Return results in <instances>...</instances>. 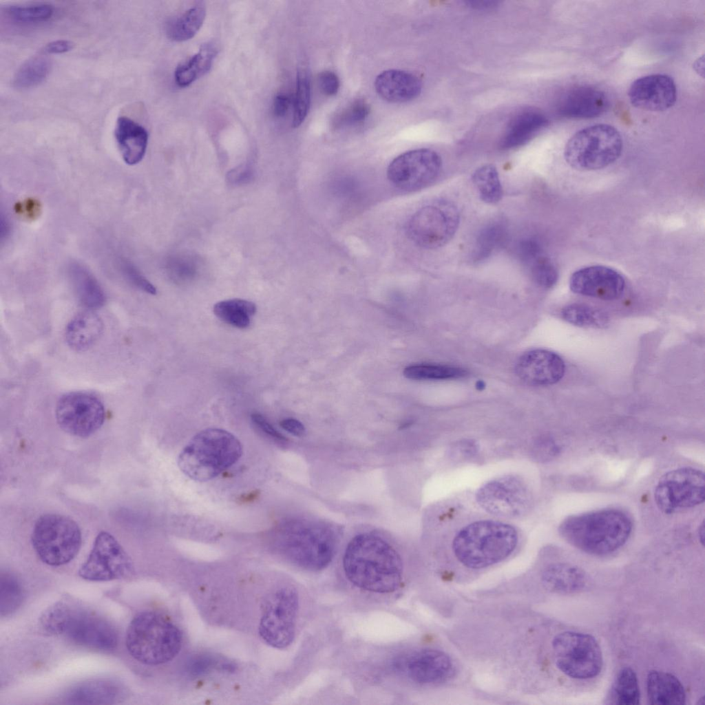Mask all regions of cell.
Here are the masks:
<instances>
[{"instance_id": "obj_15", "label": "cell", "mask_w": 705, "mask_h": 705, "mask_svg": "<svg viewBox=\"0 0 705 705\" xmlns=\"http://www.w3.org/2000/svg\"><path fill=\"white\" fill-rule=\"evenodd\" d=\"M56 419L65 432L81 438L91 436L103 424V403L95 395L85 392L63 394L56 406Z\"/></svg>"}, {"instance_id": "obj_27", "label": "cell", "mask_w": 705, "mask_h": 705, "mask_svg": "<svg viewBox=\"0 0 705 705\" xmlns=\"http://www.w3.org/2000/svg\"><path fill=\"white\" fill-rule=\"evenodd\" d=\"M548 125V120L541 112L527 109L516 116L509 122L500 146L503 149L520 147L529 142Z\"/></svg>"}, {"instance_id": "obj_7", "label": "cell", "mask_w": 705, "mask_h": 705, "mask_svg": "<svg viewBox=\"0 0 705 705\" xmlns=\"http://www.w3.org/2000/svg\"><path fill=\"white\" fill-rule=\"evenodd\" d=\"M622 148V136L614 127L597 124L574 134L565 145L564 157L575 169L597 170L615 162Z\"/></svg>"}, {"instance_id": "obj_35", "label": "cell", "mask_w": 705, "mask_h": 705, "mask_svg": "<svg viewBox=\"0 0 705 705\" xmlns=\"http://www.w3.org/2000/svg\"><path fill=\"white\" fill-rule=\"evenodd\" d=\"M52 62L43 55H36L25 61L13 76L12 85L17 89H28L39 85L48 76Z\"/></svg>"}, {"instance_id": "obj_31", "label": "cell", "mask_w": 705, "mask_h": 705, "mask_svg": "<svg viewBox=\"0 0 705 705\" xmlns=\"http://www.w3.org/2000/svg\"><path fill=\"white\" fill-rule=\"evenodd\" d=\"M218 52L217 43L211 41L202 44L198 52L187 61L180 64L174 72L176 83L187 87L211 69Z\"/></svg>"}, {"instance_id": "obj_32", "label": "cell", "mask_w": 705, "mask_h": 705, "mask_svg": "<svg viewBox=\"0 0 705 705\" xmlns=\"http://www.w3.org/2000/svg\"><path fill=\"white\" fill-rule=\"evenodd\" d=\"M205 16L204 3H196L179 17L168 21L165 26L167 37L176 42L191 39L202 27Z\"/></svg>"}, {"instance_id": "obj_1", "label": "cell", "mask_w": 705, "mask_h": 705, "mask_svg": "<svg viewBox=\"0 0 705 705\" xmlns=\"http://www.w3.org/2000/svg\"><path fill=\"white\" fill-rule=\"evenodd\" d=\"M342 566L349 582L361 590L391 593L402 584L401 555L377 533L361 532L352 538L344 550Z\"/></svg>"}, {"instance_id": "obj_41", "label": "cell", "mask_w": 705, "mask_h": 705, "mask_svg": "<svg viewBox=\"0 0 705 705\" xmlns=\"http://www.w3.org/2000/svg\"><path fill=\"white\" fill-rule=\"evenodd\" d=\"M72 607L69 602L63 600L49 606L39 619L41 628L50 634H63Z\"/></svg>"}, {"instance_id": "obj_4", "label": "cell", "mask_w": 705, "mask_h": 705, "mask_svg": "<svg viewBox=\"0 0 705 705\" xmlns=\"http://www.w3.org/2000/svg\"><path fill=\"white\" fill-rule=\"evenodd\" d=\"M518 540V533L512 525L483 520L463 527L454 538L452 548L463 567L481 569L507 558Z\"/></svg>"}, {"instance_id": "obj_39", "label": "cell", "mask_w": 705, "mask_h": 705, "mask_svg": "<svg viewBox=\"0 0 705 705\" xmlns=\"http://www.w3.org/2000/svg\"><path fill=\"white\" fill-rule=\"evenodd\" d=\"M561 315L567 322L581 327H602L608 322L604 313L580 304L567 306L562 309Z\"/></svg>"}, {"instance_id": "obj_57", "label": "cell", "mask_w": 705, "mask_h": 705, "mask_svg": "<svg viewBox=\"0 0 705 705\" xmlns=\"http://www.w3.org/2000/svg\"><path fill=\"white\" fill-rule=\"evenodd\" d=\"M259 494L260 492H258L257 490H255L248 494L241 495L239 497L238 500L240 503H243L251 502L252 501L256 499L258 497Z\"/></svg>"}, {"instance_id": "obj_53", "label": "cell", "mask_w": 705, "mask_h": 705, "mask_svg": "<svg viewBox=\"0 0 705 705\" xmlns=\"http://www.w3.org/2000/svg\"><path fill=\"white\" fill-rule=\"evenodd\" d=\"M74 45V43L68 40H56L46 44L43 52L46 54H63L72 50Z\"/></svg>"}, {"instance_id": "obj_59", "label": "cell", "mask_w": 705, "mask_h": 705, "mask_svg": "<svg viewBox=\"0 0 705 705\" xmlns=\"http://www.w3.org/2000/svg\"><path fill=\"white\" fill-rule=\"evenodd\" d=\"M698 536L699 540L702 545H704V523L702 521V524L699 527Z\"/></svg>"}, {"instance_id": "obj_56", "label": "cell", "mask_w": 705, "mask_h": 705, "mask_svg": "<svg viewBox=\"0 0 705 705\" xmlns=\"http://www.w3.org/2000/svg\"><path fill=\"white\" fill-rule=\"evenodd\" d=\"M469 6L476 9H488L496 6L497 1H469Z\"/></svg>"}, {"instance_id": "obj_22", "label": "cell", "mask_w": 705, "mask_h": 705, "mask_svg": "<svg viewBox=\"0 0 705 705\" xmlns=\"http://www.w3.org/2000/svg\"><path fill=\"white\" fill-rule=\"evenodd\" d=\"M609 100L602 90L590 86H577L564 94L558 105V113L569 118H591L602 114Z\"/></svg>"}, {"instance_id": "obj_44", "label": "cell", "mask_w": 705, "mask_h": 705, "mask_svg": "<svg viewBox=\"0 0 705 705\" xmlns=\"http://www.w3.org/2000/svg\"><path fill=\"white\" fill-rule=\"evenodd\" d=\"M529 264L532 278L538 285L545 288L554 286L558 280V272L548 258L540 255Z\"/></svg>"}, {"instance_id": "obj_43", "label": "cell", "mask_w": 705, "mask_h": 705, "mask_svg": "<svg viewBox=\"0 0 705 705\" xmlns=\"http://www.w3.org/2000/svg\"><path fill=\"white\" fill-rule=\"evenodd\" d=\"M311 102V82L308 74L300 70L297 74L296 91L293 103L292 125L299 127L305 120Z\"/></svg>"}, {"instance_id": "obj_6", "label": "cell", "mask_w": 705, "mask_h": 705, "mask_svg": "<svg viewBox=\"0 0 705 705\" xmlns=\"http://www.w3.org/2000/svg\"><path fill=\"white\" fill-rule=\"evenodd\" d=\"M182 642L180 629L162 613L143 611L131 620L125 645L131 656L146 665L166 663L179 653Z\"/></svg>"}, {"instance_id": "obj_3", "label": "cell", "mask_w": 705, "mask_h": 705, "mask_svg": "<svg viewBox=\"0 0 705 705\" xmlns=\"http://www.w3.org/2000/svg\"><path fill=\"white\" fill-rule=\"evenodd\" d=\"M632 519L625 512L607 508L567 517L559 534L577 549L595 556L609 554L628 540Z\"/></svg>"}, {"instance_id": "obj_54", "label": "cell", "mask_w": 705, "mask_h": 705, "mask_svg": "<svg viewBox=\"0 0 705 705\" xmlns=\"http://www.w3.org/2000/svg\"><path fill=\"white\" fill-rule=\"evenodd\" d=\"M535 455L540 459H547L556 452V446L552 441L543 439L538 441L534 448Z\"/></svg>"}, {"instance_id": "obj_58", "label": "cell", "mask_w": 705, "mask_h": 705, "mask_svg": "<svg viewBox=\"0 0 705 705\" xmlns=\"http://www.w3.org/2000/svg\"><path fill=\"white\" fill-rule=\"evenodd\" d=\"M1 240H3L4 238H6L7 236L9 235L10 227L8 221L6 220V219L4 220L3 217H1Z\"/></svg>"}, {"instance_id": "obj_24", "label": "cell", "mask_w": 705, "mask_h": 705, "mask_svg": "<svg viewBox=\"0 0 705 705\" xmlns=\"http://www.w3.org/2000/svg\"><path fill=\"white\" fill-rule=\"evenodd\" d=\"M377 94L390 103H405L416 98L421 93V81L414 74L401 70H388L375 78Z\"/></svg>"}, {"instance_id": "obj_21", "label": "cell", "mask_w": 705, "mask_h": 705, "mask_svg": "<svg viewBox=\"0 0 705 705\" xmlns=\"http://www.w3.org/2000/svg\"><path fill=\"white\" fill-rule=\"evenodd\" d=\"M516 373L523 381L536 386L551 385L564 376L565 364L557 354L546 350L524 353L518 360Z\"/></svg>"}, {"instance_id": "obj_10", "label": "cell", "mask_w": 705, "mask_h": 705, "mask_svg": "<svg viewBox=\"0 0 705 705\" xmlns=\"http://www.w3.org/2000/svg\"><path fill=\"white\" fill-rule=\"evenodd\" d=\"M456 207L445 200H438L415 212L407 222L408 237L417 246L435 249L448 244L459 225Z\"/></svg>"}, {"instance_id": "obj_2", "label": "cell", "mask_w": 705, "mask_h": 705, "mask_svg": "<svg viewBox=\"0 0 705 705\" xmlns=\"http://www.w3.org/2000/svg\"><path fill=\"white\" fill-rule=\"evenodd\" d=\"M342 530L319 520L290 518L275 531L280 552L292 563L311 571H319L332 562Z\"/></svg>"}, {"instance_id": "obj_30", "label": "cell", "mask_w": 705, "mask_h": 705, "mask_svg": "<svg viewBox=\"0 0 705 705\" xmlns=\"http://www.w3.org/2000/svg\"><path fill=\"white\" fill-rule=\"evenodd\" d=\"M69 275L79 302L92 310L101 307L105 302V293L93 275L78 263L69 266Z\"/></svg>"}, {"instance_id": "obj_55", "label": "cell", "mask_w": 705, "mask_h": 705, "mask_svg": "<svg viewBox=\"0 0 705 705\" xmlns=\"http://www.w3.org/2000/svg\"><path fill=\"white\" fill-rule=\"evenodd\" d=\"M280 425L284 430L296 436H302L306 432L303 423L293 418L284 419L280 421Z\"/></svg>"}, {"instance_id": "obj_14", "label": "cell", "mask_w": 705, "mask_h": 705, "mask_svg": "<svg viewBox=\"0 0 705 705\" xmlns=\"http://www.w3.org/2000/svg\"><path fill=\"white\" fill-rule=\"evenodd\" d=\"M133 573L131 558L118 540L107 532L98 534L87 559L78 570L81 578L94 582L120 579Z\"/></svg>"}, {"instance_id": "obj_8", "label": "cell", "mask_w": 705, "mask_h": 705, "mask_svg": "<svg viewBox=\"0 0 705 705\" xmlns=\"http://www.w3.org/2000/svg\"><path fill=\"white\" fill-rule=\"evenodd\" d=\"M31 542L43 562L58 567L68 563L78 554L82 536L78 525L71 518L45 514L36 521Z\"/></svg>"}, {"instance_id": "obj_12", "label": "cell", "mask_w": 705, "mask_h": 705, "mask_svg": "<svg viewBox=\"0 0 705 705\" xmlns=\"http://www.w3.org/2000/svg\"><path fill=\"white\" fill-rule=\"evenodd\" d=\"M704 498V474L692 467H679L665 473L654 491L655 503L666 514L693 507L702 503Z\"/></svg>"}, {"instance_id": "obj_48", "label": "cell", "mask_w": 705, "mask_h": 705, "mask_svg": "<svg viewBox=\"0 0 705 705\" xmlns=\"http://www.w3.org/2000/svg\"><path fill=\"white\" fill-rule=\"evenodd\" d=\"M319 87L326 96L335 95L339 88V80L336 74L331 71H324L318 76Z\"/></svg>"}, {"instance_id": "obj_5", "label": "cell", "mask_w": 705, "mask_h": 705, "mask_svg": "<svg viewBox=\"0 0 705 705\" xmlns=\"http://www.w3.org/2000/svg\"><path fill=\"white\" fill-rule=\"evenodd\" d=\"M242 454L240 441L219 428H207L196 434L178 455L181 471L192 480L205 482L235 464Z\"/></svg>"}, {"instance_id": "obj_51", "label": "cell", "mask_w": 705, "mask_h": 705, "mask_svg": "<svg viewBox=\"0 0 705 705\" xmlns=\"http://www.w3.org/2000/svg\"><path fill=\"white\" fill-rule=\"evenodd\" d=\"M39 203L32 199H28L19 202L15 206L16 212L28 219H34L40 212Z\"/></svg>"}, {"instance_id": "obj_29", "label": "cell", "mask_w": 705, "mask_h": 705, "mask_svg": "<svg viewBox=\"0 0 705 705\" xmlns=\"http://www.w3.org/2000/svg\"><path fill=\"white\" fill-rule=\"evenodd\" d=\"M649 702L653 705H682L686 693L680 681L673 674L651 671L646 680Z\"/></svg>"}, {"instance_id": "obj_49", "label": "cell", "mask_w": 705, "mask_h": 705, "mask_svg": "<svg viewBox=\"0 0 705 705\" xmlns=\"http://www.w3.org/2000/svg\"><path fill=\"white\" fill-rule=\"evenodd\" d=\"M251 420H252L253 423L260 430L264 432L265 434H268L269 436H271V437H272V438H273V439H276L277 441H285L287 440L286 439V437L283 434H282L279 431H277L266 419V418L263 415H262V414H260L259 413H253V414H251Z\"/></svg>"}, {"instance_id": "obj_45", "label": "cell", "mask_w": 705, "mask_h": 705, "mask_svg": "<svg viewBox=\"0 0 705 705\" xmlns=\"http://www.w3.org/2000/svg\"><path fill=\"white\" fill-rule=\"evenodd\" d=\"M233 671L234 665L227 662H220L216 657L210 655H197L189 659L186 664L187 673L194 676L204 675L215 668Z\"/></svg>"}, {"instance_id": "obj_38", "label": "cell", "mask_w": 705, "mask_h": 705, "mask_svg": "<svg viewBox=\"0 0 705 705\" xmlns=\"http://www.w3.org/2000/svg\"><path fill=\"white\" fill-rule=\"evenodd\" d=\"M403 375L412 380H441L465 377L467 372L462 368L439 365H411L404 368Z\"/></svg>"}, {"instance_id": "obj_46", "label": "cell", "mask_w": 705, "mask_h": 705, "mask_svg": "<svg viewBox=\"0 0 705 705\" xmlns=\"http://www.w3.org/2000/svg\"><path fill=\"white\" fill-rule=\"evenodd\" d=\"M369 112L370 107L366 101H356L335 117V126L341 127L359 123L367 118Z\"/></svg>"}, {"instance_id": "obj_18", "label": "cell", "mask_w": 705, "mask_h": 705, "mask_svg": "<svg viewBox=\"0 0 705 705\" xmlns=\"http://www.w3.org/2000/svg\"><path fill=\"white\" fill-rule=\"evenodd\" d=\"M63 635L76 644L98 651L116 648V628L105 618L88 610L72 607Z\"/></svg>"}, {"instance_id": "obj_36", "label": "cell", "mask_w": 705, "mask_h": 705, "mask_svg": "<svg viewBox=\"0 0 705 705\" xmlns=\"http://www.w3.org/2000/svg\"><path fill=\"white\" fill-rule=\"evenodd\" d=\"M472 182L484 202L496 204L501 200L503 188L494 165L488 164L476 169L472 175Z\"/></svg>"}, {"instance_id": "obj_47", "label": "cell", "mask_w": 705, "mask_h": 705, "mask_svg": "<svg viewBox=\"0 0 705 705\" xmlns=\"http://www.w3.org/2000/svg\"><path fill=\"white\" fill-rule=\"evenodd\" d=\"M119 267L124 277L134 286L151 295L156 293L154 286L138 271L131 262L126 259H121L119 261Z\"/></svg>"}, {"instance_id": "obj_42", "label": "cell", "mask_w": 705, "mask_h": 705, "mask_svg": "<svg viewBox=\"0 0 705 705\" xmlns=\"http://www.w3.org/2000/svg\"><path fill=\"white\" fill-rule=\"evenodd\" d=\"M6 12L15 22L30 23L48 20L54 14V8L48 3L15 5L7 7Z\"/></svg>"}, {"instance_id": "obj_34", "label": "cell", "mask_w": 705, "mask_h": 705, "mask_svg": "<svg viewBox=\"0 0 705 705\" xmlns=\"http://www.w3.org/2000/svg\"><path fill=\"white\" fill-rule=\"evenodd\" d=\"M640 688L635 673L630 667L621 669L613 682L607 703L635 705L640 703Z\"/></svg>"}, {"instance_id": "obj_28", "label": "cell", "mask_w": 705, "mask_h": 705, "mask_svg": "<svg viewBox=\"0 0 705 705\" xmlns=\"http://www.w3.org/2000/svg\"><path fill=\"white\" fill-rule=\"evenodd\" d=\"M542 582L549 591L568 594L579 592L587 585L588 578L580 567L568 563H554L543 571Z\"/></svg>"}, {"instance_id": "obj_19", "label": "cell", "mask_w": 705, "mask_h": 705, "mask_svg": "<svg viewBox=\"0 0 705 705\" xmlns=\"http://www.w3.org/2000/svg\"><path fill=\"white\" fill-rule=\"evenodd\" d=\"M569 287L576 294L604 300H614L622 295L625 281L613 269L596 265L575 271L570 277Z\"/></svg>"}, {"instance_id": "obj_13", "label": "cell", "mask_w": 705, "mask_h": 705, "mask_svg": "<svg viewBox=\"0 0 705 705\" xmlns=\"http://www.w3.org/2000/svg\"><path fill=\"white\" fill-rule=\"evenodd\" d=\"M476 501L490 514L505 518H516L529 510L532 495L522 478L509 475L483 485L476 493Z\"/></svg>"}, {"instance_id": "obj_60", "label": "cell", "mask_w": 705, "mask_h": 705, "mask_svg": "<svg viewBox=\"0 0 705 705\" xmlns=\"http://www.w3.org/2000/svg\"><path fill=\"white\" fill-rule=\"evenodd\" d=\"M485 388V383L483 381L479 380L476 383V388L478 390H483Z\"/></svg>"}, {"instance_id": "obj_40", "label": "cell", "mask_w": 705, "mask_h": 705, "mask_svg": "<svg viewBox=\"0 0 705 705\" xmlns=\"http://www.w3.org/2000/svg\"><path fill=\"white\" fill-rule=\"evenodd\" d=\"M505 238L504 227L494 223L485 227L479 233L474 249L473 259L481 262L492 255Z\"/></svg>"}, {"instance_id": "obj_25", "label": "cell", "mask_w": 705, "mask_h": 705, "mask_svg": "<svg viewBox=\"0 0 705 705\" xmlns=\"http://www.w3.org/2000/svg\"><path fill=\"white\" fill-rule=\"evenodd\" d=\"M115 138L123 160L134 165L143 158L148 143V133L139 123L120 116L116 123Z\"/></svg>"}, {"instance_id": "obj_37", "label": "cell", "mask_w": 705, "mask_h": 705, "mask_svg": "<svg viewBox=\"0 0 705 705\" xmlns=\"http://www.w3.org/2000/svg\"><path fill=\"white\" fill-rule=\"evenodd\" d=\"M24 598L23 585L18 577L5 571L0 575V613L2 617L15 612Z\"/></svg>"}, {"instance_id": "obj_50", "label": "cell", "mask_w": 705, "mask_h": 705, "mask_svg": "<svg viewBox=\"0 0 705 705\" xmlns=\"http://www.w3.org/2000/svg\"><path fill=\"white\" fill-rule=\"evenodd\" d=\"M519 254L523 260L530 264L541 255L540 247L536 241L527 240L520 243Z\"/></svg>"}, {"instance_id": "obj_17", "label": "cell", "mask_w": 705, "mask_h": 705, "mask_svg": "<svg viewBox=\"0 0 705 705\" xmlns=\"http://www.w3.org/2000/svg\"><path fill=\"white\" fill-rule=\"evenodd\" d=\"M392 667L399 675L421 685L443 683L454 674L450 657L442 651L430 648L402 653L392 660Z\"/></svg>"}, {"instance_id": "obj_33", "label": "cell", "mask_w": 705, "mask_h": 705, "mask_svg": "<svg viewBox=\"0 0 705 705\" xmlns=\"http://www.w3.org/2000/svg\"><path fill=\"white\" fill-rule=\"evenodd\" d=\"M257 311L256 305L249 300L235 298L215 303L213 311L224 322L238 328H246Z\"/></svg>"}, {"instance_id": "obj_11", "label": "cell", "mask_w": 705, "mask_h": 705, "mask_svg": "<svg viewBox=\"0 0 705 705\" xmlns=\"http://www.w3.org/2000/svg\"><path fill=\"white\" fill-rule=\"evenodd\" d=\"M299 605L298 591L291 586L277 589L268 598L259 625V633L273 648L288 647L295 639Z\"/></svg>"}, {"instance_id": "obj_23", "label": "cell", "mask_w": 705, "mask_h": 705, "mask_svg": "<svg viewBox=\"0 0 705 705\" xmlns=\"http://www.w3.org/2000/svg\"><path fill=\"white\" fill-rule=\"evenodd\" d=\"M126 695L125 686L115 680L96 678L76 684L65 695L70 704H112L120 702Z\"/></svg>"}, {"instance_id": "obj_52", "label": "cell", "mask_w": 705, "mask_h": 705, "mask_svg": "<svg viewBox=\"0 0 705 705\" xmlns=\"http://www.w3.org/2000/svg\"><path fill=\"white\" fill-rule=\"evenodd\" d=\"M291 103V98L285 94L275 96L273 102V114L277 118H282L287 113Z\"/></svg>"}, {"instance_id": "obj_20", "label": "cell", "mask_w": 705, "mask_h": 705, "mask_svg": "<svg viewBox=\"0 0 705 705\" xmlns=\"http://www.w3.org/2000/svg\"><path fill=\"white\" fill-rule=\"evenodd\" d=\"M628 96L633 106L651 111L662 112L674 105L677 88L673 79L666 74H651L637 78L631 85Z\"/></svg>"}, {"instance_id": "obj_9", "label": "cell", "mask_w": 705, "mask_h": 705, "mask_svg": "<svg viewBox=\"0 0 705 705\" xmlns=\"http://www.w3.org/2000/svg\"><path fill=\"white\" fill-rule=\"evenodd\" d=\"M552 649L557 668L571 678H592L602 670V651L591 635L575 631L560 633L553 639Z\"/></svg>"}, {"instance_id": "obj_16", "label": "cell", "mask_w": 705, "mask_h": 705, "mask_svg": "<svg viewBox=\"0 0 705 705\" xmlns=\"http://www.w3.org/2000/svg\"><path fill=\"white\" fill-rule=\"evenodd\" d=\"M442 167L441 156L434 151L416 149L406 151L388 165L387 176L397 188L406 192L421 190L432 184Z\"/></svg>"}, {"instance_id": "obj_26", "label": "cell", "mask_w": 705, "mask_h": 705, "mask_svg": "<svg viewBox=\"0 0 705 705\" xmlns=\"http://www.w3.org/2000/svg\"><path fill=\"white\" fill-rule=\"evenodd\" d=\"M103 328L102 319L96 313L92 311L81 312L67 324L65 341L75 351H85L97 342Z\"/></svg>"}]
</instances>
